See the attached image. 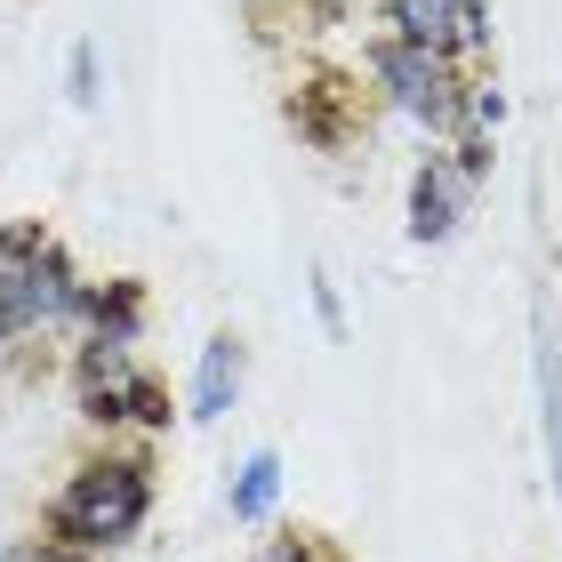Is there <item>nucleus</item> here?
I'll use <instances>...</instances> for the list:
<instances>
[{"label": "nucleus", "mask_w": 562, "mask_h": 562, "mask_svg": "<svg viewBox=\"0 0 562 562\" xmlns=\"http://www.w3.org/2000/svg\"><path fill=\"white\" fill-rule=\"evenodd\" d=\"M370 72H378V89H386V105L411 113L418 130L450 137L458 121H467V81H458V65L434 57V48H418V41H378L370 48Z\"/></svg>", "instance_id": "4"}, {"label": "nucleus", "mask_w": 562, "mask_h": 562, "mask_svg": "<svg viewBox=\"0 0 562 562\" xmlns=\"http://www.w3.org/2000/svg\"><path fill=\"white\" fill-rule=\"evenodd\" d=\"M273 506H281V458L273 450H249L234 467V482H225V515L258 530V522H273Z\"/></svg>", "instance_id": "8"}, {"label": "nucleus", "mask_w": 562, "mask_h": 562, "mask_svg": "<svg viewBox=\"0 0 562 562\" xmlns=\"http://www.w3.org/2000/svg\"><path fill=\"white\" fill-rule=\"evenodd\" d=\"M0 562H72V554L48 547V539H16V547H0Z\"/></svg>", "instance_id": "11"}, {"label": "nucleus", "mask_w": 562, "mask_h": 562, "mask_svg": "<svg viewBox=\"0 0 562 562\" xmlns=\"http://www.w3.org/2000/svg\"><path fill=\"white\" fill-rule=\"evenodd\" d=\"M145 515H153V467L137 450H97L48 498V547H65L72 562L113 554L145 530Z\"/></svg>", "instance_id": "1"}, {"label": "nucleus", "mask_w": 562, "mask_h": 562, "mask_svg": "<svg viewBox=\"0 0 562 562\" xmlns=\"http://www.w3.org/2000/svg\"><path fill=\"white\" fill-rule=\"evenodd\" d=\"M386 24H394V41H418L458 65L491 41V0H386Z\"/></svg>", "instance_id": "6"}, {"label": "nucleus", "mask_w": 562, "mask_h": 562, "mask_svg": "<svg viewBox=\"0 0 562 562\" xmlns=\"http://www.w3.org/2000/svg\"><path fill=\"white\" fill-rule=\"evenodd\" d=\"M81 305H89V281L72 273V258L41 225H9L0 234V353L81 329Z\"/></svg>", "instance_id": "2"}, {"label": "nucleus", "mask_w": 562, "mask_h": 562, "mask_svg": "<svg viewBox=\"0 0 562 562\" xmlns=\"http://www.w3.org/2000/svg\"><path fill=\"white\" fill-rule=\"evenodd\" d=\"M482 169H491V145L482 137L450 145V153H426L418 177H411V241H450L458 234V217L474 210Z\"/></svg>", "instance_id": "5"}, {"label": "nucleus", "mask_w": 562, "mask_h": 562, "mask_svg": "<svg viewBox=\"0 0 562 562\" xmlns=\"http://www.w3.org/2000/svg\"><path fill=\"white\" fill-rule=\"evenodd\" d=\"M241 378H249V353H241L234 329H225V338H210V346L193 353V378H186V418H193V426H217V418L241 402Z\"/></svg>", "instance_id": "7"}, {"label": "nucleus", "mask_w": 562, "mask_h": 562, "mask_svg": "<svg viewBox=\"0 0 562 562\" xmlns=\"http://www.w3.org/2000/svg\"><path fill=\"white\" fill-rule=\"evenodd\" d=\"M539 426H547V474L562 498V353H554V338H539Z\"/></svg>", "instance_id": "9"}, {"label": "nucleus", "mask_w": 562, "mask_h": 562, "mask_svg": "<svg viewBox=\"0 0 562 562\" xmlns=\"http://www.w3.org/2000/svg\"><path fill=\"white\" fill-rule=\"evenodd\" d=\"M65 97H72V105H97V41H72V65H65Z\"/></svg>", "instance_id": "10"}, {"label": "nucleus", "mask_w": 562, "mask_h": 562, "mask_svg": "<svg viewBox=\"0 0 562 562\" xmlns=\"http://www.w3.org/2000/svg\"><path fill=\"white\" fill-rule=\"evenodd\" d=\"M249 562H329L322 547H305V539H273L266 554H249Z\"/></svg>", "instance_id": "12"}, {"label": "nucleus", "mask_w": 562, "mask_h": 562, "mask_svg": "<svg viewBox=\"0 0 562 562\" xmlns=\"http://www.w3.org/2000/svg\"><path fill=\"white\" fill-rule=\"evenodd\" d=\"M72 402L97 426H169V394L137 362V338H105V329H81L72 346Z\"/></svg>", "instance_id": "3"}]
</instances>
